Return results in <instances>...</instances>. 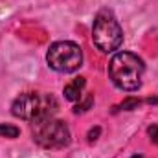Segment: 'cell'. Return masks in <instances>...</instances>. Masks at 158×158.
<instances>
[{"label":"cell","instance_id":"6da1fadb","mask_svg":"<svg viewBox=\"0 0 158 158\" xmlns=\"http://www.w3.org/2000/svg\"><path fill=\"white\" fill-rule=\"evenodd\" d=\"M145 72L143 61L131 52H118L109 63V77L123 92H134L142 86Z\"/></svg>","mask_w":158,"mask_h":158},{"label":"cell","instance_id":"7a4b0ae2","mask_svg":"<svg viewBox=\"0 0 158 158\" xmlns=\"http://www.w3.org/2000/svg\"><path fill=\"white\" fill-rule=\"evenodd\" d=\"M57 109H59L57 99L52 94H44V92H24L11 105V112L15 118H20L30 123L53 118Z\"/></svg>","mask_w":158,"mask_h":158},{"label":"cell","instance_id":"3957f363","mask_svg":"<svg viewBox=\"0 0 158 158\" xmlns=\"http://www.w3.org/2000/svg\"><path fill=\"white\" fill-rule=\"evenodd\" d=\"M92 40L101 53H112L121 46L123 30L110 9L98 11L92 26Z\"/></svg>","mask_w":158,"mask_h":158},{"label":"cell","instance_id":"277c9868","mask_svg":"<svg viewBox=\"0 0 158 158\" xmlns=\"http://www.w3.org/2000/svg\"><path fill=\"white\" fill-rule=\"evenodd\" d=\"M33 142L44 149H63L70 143V129L64 121L55 118H46L31 123Z\"/></svg>","mask_w":158,"mask_h":158},{"label":"cell","instance_id":"5b68a950","mask_svg":"<svg viewBox=\"0 0 158 158\" xmlns=\"http://www.w3.org/2000/svg\"><path fill=\"white\" fill-rule=\"evenodd\" d=\"M46 63L52 70L59 74L76 72L83 63V52L79 44L72 40H57L50 46L46 53Z\"/></svg>","mask_w":158,"mask_h":158},{"label":"cell","instance_id":"8992f818","mask_svg":"<svg viewBox=\"0 0 158 158\" xmlns=\"http://www.w3.org/2000/svg\"><path fill=\"white\" fill-rule=\"evenodd\" d=\"M85 85H86L85 77H76L74 81H70V83L64 86V90H63L64 98H66L68 101H79V99L83 98V90H85Z\"/></svg>","mask_w":158,"mask_h":158},{"label":"cell","instance_id":"52a82bcc","mask_svg":"<svg viewBox=\"0 0 158 158\" xmlns=\"http://www.w3.org/2000/svg\"><path fill=\"white\" fill-rule=\"evenodd\" d=\"M20 134V129L19 127H15V125H9V123H2L0 125V136H4V138H17Z\"/></svg>","mask_w":158,"mask_h":158},{"label":"cell","instance_id":"ba28073f","mask_svg":"<svg viewBox=\"0 0 158 158\" xmlns=\"http://www.w3.org/2000/svg\"><path fill=\"white\" fill-rule=\"evenodd\" d=\"M92 101H94V98H92V96H88V99H86L85 103H79V105H76L74 112H76V114H79V112H85V110H88V109H90V105H92Z\"/></svg>","mask_w":158,"mask_h":158},{"label":"cell","instance_id":"9c48e42d","mask_svg":"<svg viewBox=\"0 0 158 158\" xmlns=\"http://www.w3.org/2000/svg\"><path fill=\"white\" fill-rule=\"evenodd\" d=\"M138 105H140V101H138V99L129 98V99H125V101L121 103V109H123V110H132V109H136Z\"/></svg>","mask_w":158,"mask_h":158},{"label":"cell","instance_id":"30bf717a","mask_svg":"<svg viewBox=\"0 0 158 158\" xmlns=\"http://www.w3.org/2000/svg\"><path fill=\"white\" fill-rule=\"evenodd\" d=\"M147 134H149V138H151L153 143H158V125L156 123H153V125L147 129Z\"/></svg>","mask_w":158,"mask_h":158},{"label":"cell","instance_id":"8fae6325","mask_svg":"<svg viewBox=\"0 0 158 158\" xmlns=\"http://www.w3.org/2000/svg\"><path fill=\"white\" fill-rule=\"evenodd\" d=\"M99 132H101V129H99V127L90 129V132H88V142H96V140H98V136H99Z\"/></svg>","mask_w":158,"mask_h":158},{"label":"cell","instance_id":"7c38bea8","mask_svg":"<svg viewBox=\"0 0 158 158\" xmlns=\"http://www.w3.org/2000/svg\"><path fill=\"white\" fill-rule=\"evenodd\" d=\"M132 158H143V156H142V155H134Z\"/></svg>","mask_w":158,"mask_h":158}]
</instances>
